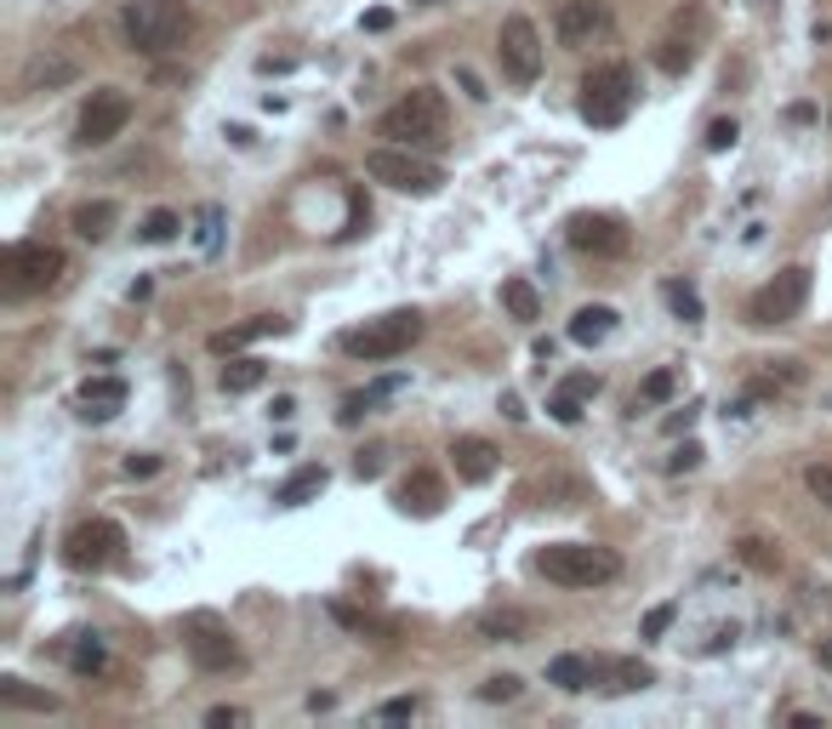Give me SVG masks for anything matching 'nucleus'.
<instances>
[{
    "mask_svg": "<svg viewBox=\"0 0 832 729\" xmlns=\"http://www.w3.org/2000/svg\"><path fill=\"white\" fill-rule=\"evenodd\" d=\"M451 461H456V479L462 485H485L496 474V445L462 434V439H451Z\"/></svg>",
    "mask_w": 832,
    "mask_h": 729,
    "instance_id": "a211bd4d",
    "label": "nucleus"
},
{
    "mask_svg": "<svg viewBox=\"0 0 832 729\" xmlns=\"http://www.w3.org/2000/svg\"><path fill=\"white\" fill-rule=\"evenodd\" d=\"M695 411H702V405H684L679 416H668V434H684V427L695 422Z\"/></svg>",
    "mask_w": 832,
    "mask_h": 729,
    "instance_id": "603ef678",
    "label": "nucleus"
},
{
    "mask_svg": "<svg viewBox=\"0 0 832 729\" xmlns=\"http://www.w3.org/2000/svg\"><path fill=\"white\" fill-rule=\"evenodd\" d=\"M537 570L559 587H605L622 576V558L611 547H593V542H548L537 553Z\"/></svg>",
    "mask_w": 832,
    "mask_h": 729,
    "instance_id": "f03ea898",
    "label": "nucleus"
},
{
    "mask_svg": "<svg viewBox=\"0 0 832 729\" xmlns=\"http://www.w3.org/2000/svg\"><path fill=\"white\" fill-rule=\"evenodd\" d=\"M354 474H359V479H377V474H382V450H359V456H354Z\"/></svg>",
    "mask_w": 832,
    "mask_h": 729,
    "instance_id": "49530a36",
    "label": "nucleus"
},
{
    "mask_svg": "<svg viewBox=\"0 0 832 729\" xmlns=\"http://www.w3.org/2000/svg\"><path fill=\"white\" fill-rule=\"evenodd\" d=\"M291 319L280 314H257V319H240V325H228V330H212V353H235V348H251L262 337H285Z\"/></svg>",
    "mask_w": 832,
    "mask_h": 729,
    "instance_id": "f3484780",
    "label": "nucleus"
},
{
    "mask_svg": "<svg viewBox=\"0 0 832 729\" xmlns=\"http://www.w3.org/2000/svg\"><path fill=\"white\" fill-rule=\"evenodd\" d=\"M605 673L616 678V689H650V684H656V673L645 667V661H634V655H622V661H605Z\"/></svg>",
    "mask_w": 832,
    "mask_h": 729,
    "instance_id": "c85d7f7f",
    "label": "nucleus"
},
{
    "mask_svg": "<svg viewBox=\"0 0 832 729\" xmlns=\"http://www.w3.org/2000/svg\"><path fill=\"white\" fill-rule=\"evenodd\" d=\"M0 707H23V712H57L63 701L52 689H29L23 678H0Z\"/></svg>",
    "mask_w": 832,
    "mask_h": 729,
    "instance_id": "5701e85b",
    "label": "nucleus"
},
{
    "mask_svg": "<svg viewBox=\"0 0 832 729\" xmlns=\"http://www.w3.org/2000/svg\"><path fill=\"white\" fill-rule=\"evenodd\" d=\"M661 296H668V308H673L684 325H695V319L707 314V308H702V296H695V285H684V280H668V285H661Z\"/></svg>",
    "mask_w": 832,
    "mask_h": 729,
    "instance_id": "cd10ccee",
    "label": "nucleus"
},
{
    "mask_svg": "<svg viewBox=\"0 0 832 729\" xmlns=\"http://www.w3.org/2000/svg\"><path fill=\"white\" fill-rule=\"evenodd\" d=\"M656 63H661V69H668V75H684V69H690V63H695V52H690L684 41H661V52H656Z\"/></svg>",
    "mask_w": 832,
    "mask_h": 729,
    "instance_id": "473e14b6",
    "label": "nucleus"
},
{
    "mask_svg": "<svg viewBox=\"0 0 832 729\" xmlns=\"http://www.w3.org/2000/svg\"><path fill=\"white\" fill-rule=\"evenodd\" d=\"M115 217H120V206L115 200H86V206H75V235L80 240H109V228H115Z\"/></svg>",
    "mask_w": 832,
    "mask_h": 729,
    "instance_id": "4be33fe9",
    "label": "nucleus"
},
{
    "mask_svg": "<svg viewBox=\"0 0 832 729\" xmlns=\"http://www.w3.org/2000/svg\"><path fill=\"white\" fill-rule=\"evenodd\" d=\"M503 308L530 325V319H542V296H537V285H530V280H508L503 285Z\"/></svg>",
    "mask_w": 832,
    "mask_h": 729,
    "instance_id": "393cba45",
    "label": "nucleus"
},
{
    "mask_svg": "<svg viewBox=\"0 0 832 729\" xmlns=\"http://www.w3.org/2000/svg\"><path fill=\"white\" fill-rule=\"evenodd\" d=\"M496 57H503L508 80H519V86H530V80L542 75V35H537V23H530L525 12L503 18V35H496Z\"/></svg>",
    "mask_w": 832,
    "mask_h": 729,
    "instance_id": "f8f14e48",
    "label": "nucleus"
},
{
    "mask_svg": "<svg viewBox=\"0 0 832 729\" xmlns=\"http://www.w3.org/2000/svg\"><path fill=\"white\" fill-rule=\"evenodd\" d=\"M673 616H679V605H656V610L645 616V627H639V633H645V639H661V633L673 627Z\"/></svg>",
    "mask_w": 832,
    "mask_h": 729,
    "instance_id": "a19ab883",
    "label": "nucleus"
},
{
    "mask_svg": "<svg viewBox=\"0 0 832 729\" xmlns=\"http://www.w3.org/2000/svg\"><path fill=\"white\" fill-rule=\"evenodd\" d=\"M422 7H440V0H422Z\"/></svg>",
    "mask_w": 832,
    "mask_h": 729,
    "instance_id": "6e6d98bb",
    "label": "nucleus"
},
{
    "mask_svg": "<svg viewBox=\"0 0 832 729\" xmlns=\"http://www.w3.org/2000/svg\"><path fill=\"white\" fill-rule=\"evenodd\" d=\"M120 547H126V530L115 519H86L63 536V565L69 570H104L120 558Z\"/></svg>",
    "mask_w": 832,
    "mask_h": 729,
    "instance_id": "1a4fd4ad",
    "label": "nucleus"
},
{
    "mask_svg": "<svg viewBox=\"0 0 832 729\" xmlns=\"http://www.w3.org/2000/svg\"><path fill=\"white\" fill-rule=\"evenodd\" d=\"M126 120H131V97H126L120 86H97V91L86 97V109H80L75 143H80V149H104V143H115L120 131H126Z\"/></svg>",
    "mask_w": 832,
    "mask_h": 729,
    "instance_id": "9b49d317",
    "label": "nucleus"
},
{
    "mask_svg": "<svg viewBox=\"0 0 832 729\" xmlns=\"http://www.w3.org/2000/svg\"><path fill=\"white\" fill-rule=\"evenodd\" d=\"M611 330H616V308H611V303H587V308L571 314V342H582V348L605 342Z\"/></svg>",
    "mask_w": 832,
    "mask_h": 729,
    "instance_id": "aec40b11",
    "label": "nucleus"
},
{
    "mask_svg": "<svg viewBox=\"0 0 832 729\" xmlns=\"http://www.w3.org/2000/svg\"><path fill=\"white\" fill-rule=\"evenodd\" d=\"M634 69L627 63H598L582 75V120L587 126H622L634 109Z\"/></svg>",
    "mask_w": 832,
    "mask_h": 729,
    "instance_id": "39448f33",
    "label": "nucleus"
},
{
    "mask_svg": "<svg viewBox=\"0 0 832 729\" xmlns=\"http://www.w3.org/2000/svg\"><path fill=\"white\" fill-rule=\"evenodd\" d=\"M564 393H576V400H593V393H598V377H593V371H571V377H564Z\"/></svg>",
    "mask_w": 832,
    "mask_h": 729,
    "instance_id": "a18cd8bd",
    "label": "nucleus"
},
{
    "mask_svg": "<svg viewBox=\"0 0 832 729\" xmlns=\"http://www.w3.org/2000/svg\"><path fill=\"white\" fill-rule=\"evenodd\" d=\"M120 29H126V46L131 52L165 57V52H177L188 41L194 12H188V0H126Z\"/></svg>",
    "mask_w": 832,
    "mask_h": 729,
    "instance_id": "f257e3e1",
    "label": "nucleus"
},
{
    "mask_svg": "<svg viewBox=\"0 0 832 729\" xmlns=\"http://www.w3.org/2000/svg\"><path fill=\"white\" fill-rule=\"evenodd\" d=\"M177 228H183V217L160 206V211L143 217V240H149V246H165V240H177Z\"/></svg>",
    "mask_w": 832,
    "mask_h": 729,
    "instance_id": "2f4dec72",
    "label": "nucleus"
},
{
    "mask_svg": "<svg viewBox=\"0 0 832 729\" xmlns=\"http://www.w3.org/2000/svg\"><path fill=\"white\" fill-rule=\"evenodd\" d=\"M804 485L821 496V502L832 508V468H821V461H815V468H804Z\"/></svg>",
    "mask_w": 832,
    "mask_h": 729,
    "instance_id": "c03bdc74",
    "label": "nucleus"
},
{
    "mask_svg": "<svg viewBox=\"0 0 832 729\" xmlns=\"http://www.w3.org/2000/svg\"><path fill=\"white\" fill-rule=\"evenodd\" d=\"M183 644H188V661L199 673H228V667H240V644H235V633L217 621V616H188L183 621Z\"/></svg>",
    "mask_w": 832,
    "mask_h": 729,
    "instance_id": "9d476101",
    "label": "nucleus"
},
{
    "mask_svg": "<svg viewBox=\"0 0 832 729\" xmlns=\"http://www.w3.org/2000/svg\"><path fill=\"white\" fill-rule=\"evenodd\" d=\"M456 86H462V91H468V97H474V104H485V97H490V91H485V80H479L474 69H456Z\"/></svg>",
    "mask_w": 832,
    "mask_h": 729,
    "instance_id": "de8ad7c7",
    "label": "nucleus"
},
{
    "mask_svg": "<svg viewBox=\"0 0 832 729\" xmlns=\"http://www.w3.org/2000/svg\"><path fill=\"white\" fill-rule=\"evenodd\" d=\"M365 222H371V206H365V194H359V188H348V228H343L337 240H359V235H365Z\"/></svg>",
    "mask_w": 832,
    "mask_h": 729,
    "instance_id": "72a5a7b5",
    "label": "nucleus"
},
{
    "mask_svg": "<svg viewBox=\"0 0 832 729\" xmlns=\"http://www.w3.org/2000/svg\"><path fill=\"white\" fill-rule=\"evenodd\" d=\"M598 29H605V7H598V0H564L559 18H553L559 46H587Z\"/></svg>",
    "mask_w": 832,
    "mask_h": 729,
    "instance_id": "dca6fc26",
    "label": "nucleus"
},
{
    "mask_svg": "<svg viewBox=\"0 0 832 729\" xmlns=\"http://www.w3.org/2000/svg\"><path fill=\"white\" fill-rule=\"evenodd\" d=\"M503 416H508V422H525V416H530V411L519 405V393H503Z\"/></svg>",
    "mask_w": 832,
    "mask_h": 729,
    "instance_id": "864d4df0",
    "label": "nucleus"
},
{
    "mask_svg": "<svg viewBox=\"0 0 832 729\" xmlns=\"http://www.w3.org/2000/svg\"><path fill=\"white\" fill-rule=\"evenodd\" d=\"M371 405H377V393H371V388H365V393H348V400H343V411H337V422H343V427H359Z\"/></svg>",
    "mask_w": 832,
    "mask_h": 729,
    "instance_id": "c9c22d12",
    "label": "nucleus"
},
{
    "mask_svg": "<svg viewBox=\"0 0 832 729\" xmlns=\"http://www.w3.org/2000/svg\"><path fill=\"white\" fill-rule=\"evenodd\" d=\"M673 393H679V371H650V377L639 382V400H645V405H668Z\"/></svg>",
    "mask_w": 832,
    "mask_h": 729,
    "instance_id": "7c9ffc66",
    "label": "nucleus"
},
{
    "mask_svg": "<svg viewBox=\"0 0 832 729\" xmlns=\"http://www.w3.org/2000/svg\"><path fill=\"white\" fill-rule=\"evenodd\" d=\"M69 673H80V678L104 673V639H97V633H75V644H69Z\"/></svg>",
    "mask_w": 832,
    "mask_h": 729,
    "instance_id": "bb28decb",
    "label": "nucleus"
},
{
    "mask_svg": "<svg viewBox=\"0 0 832 729\" xmlns=\"http://www.w3.org/2000/svg\"><path fill=\"white\" fill-rule=\"evenodd\" d=\"M377 718H388V723L417 718V695H393V701H382V707H377Z\"/></svg>",
    "mask_w": 832,
    "mask_h": 729,
    "instance_id": "79ce46f5",
    "label": "nucleus"
},
{
    "mask_svg": "<svg viewBox=\"0 0 832 729\" xmlns=\"http://www.w3.org/2000/svg\"><path fill=\"white\" fill-rule=\"evenodd\" d=\"M564 240H571L582 257H627V246H634L627 222L611 217V211H576L564 222Z\"/></svg>",
    "mask_w": 832,
    "mask_h": 729,
    "instance_id": "ddd939ff",
    "label": "nucleus"
},
{
    "mask_svg": "<svg viewBox=\"0 0 832 729\" xmlns=\"http://www.w3.org/2000/svg\"><path fill=\"white\" fill-rule=\"evenodd\" d=\"M702 456H707L702 445H695V439H684V445L668 456V474H690V468H702Z\"/></svg>",
    "mask_w": 832,
    "mask_h": 729,
    "instance_id": "ea45409f",
    "label": "nucleus"
},
{
    "mask_svg": "<svg viewBox=\"0 0 832 729\" xmlns=\"http://www.w3.org/2000/svg\"><path fill=\"white\" fill-rule=\"evenodd\" d=\"M810 303V269L804 262H792V269H781L764 291H753V303H747V319L753 325H787L798 319V308Z\"/></svg>",
    "mask_w": 832,
    "mask_h": 729,
    "instance_id": "6e6552de",
    "label": "nucleus"
},
{
    "mask_svg": "<svg viewBox=\"0 0 832 729\" xmlns=\"http://www.w3.org/2000/svg\"><path fill=\"white\" fill-rule=\"evenodd\" d=\"M393 502H399V513H417V519H434V513L445 508V479H440L434 468H411L406 479H399V490H393Z\"/></svg>",
    "mask_w": 832,
    "mask_h": 729,
    "instance_id": "4468645a",
    "label": "nucleus"
},
{
    "mask_svg": "<svg viewBox=\"0 0 832 729\" xmlns=\"http://www.w3.org/2000/svg\"><path fill=\"white\" fill-rule=\"evenodd\" d=\"M422 337V314L417 308H393L371 325H359V330H343L337 348L348 359H365V364H382V359H399V353H411V342Z\"/></svg>",
    "mask_w": 832,
    "mask_h": 729,
    "instance_id": "20e7f679",
    "label": "nucleus"
},
{
    "mask_svg": "<svg viewBox=\"0 0 832 729\" xmlns=\"http://www.w3.org/2000/svg\"><path fill=\"white\" fill-rule=\"evenodd\" d=\"M206 723H212V729H228V723H246V712H240V707H212Z\"/></svg>",
    "mask_w": 832,
    "mask_h": 729,
    "instance_id": "09e8293b",
    "label": "nucleus"
},
{
    "mask_svg": "<svg viewBox=\"0 0 832 729\" xmlns=\"http://www.w3.org/2000/svg\"><path fill=\"white\" fill-rule=\"evenodd\" d=\"M736 138H742V126H736V120H713L702 143H707V154H724V149H736Z\"/></svg>",
    "mask_w": 832,
    "mask_h": 729,
    "instance_id": "f704fd0d",
    "label": "nucleus"
},
{
    "mask_svg": "<svg viewBox=\"0 0 832 729\" xmlns=\"http://www.w3.org/2000/svg\"><path fill=\"white\" fill-rule=\"evenodd\" d=\"M0 274H7V296H35V291L57 285V274H63V251L46 246V240H18V246H7V262H0Z\"/></svg>",
    "mask_w": 832,
    "mask_h": 729,
    "instance_id": "0eeeda50",
    "label": "nucleus"
},
{
    "mask_svg": "<svg viewBox=\"0 0 832 729\" xmlns=\"http://www.w3.org/2000/svg\"><path fill=\"white\" fill-rule=\"evenodd\" d=\"M815 655H821V667H826V673H832V644H821V650H815Z\"/></svg>",
    "mask_w": 832,
    "mask_h": 729,
    "instance_id": "5fc2aeb1",
    "label": "nucleus"
},
{
    "mask_svg": "<svg viewBox=\"0 0 832 729\" xmlns=\"http://www.w3.org/2000/svg\"><path fill=\"white\" fill-rule=\"evenodd\" d=\"M548 411H553V422H564V427H576L582 422V400H576V393H553V400H548Z\"/></svg>",
    "mask_w": 832,
    "mask_h": 729,
    "instance_id": "4c0bfd02",
    "label": "nucleus"
},
{
    "mask_svg": "<svg viewBox=\"0 0 832 729\" xmlns=\"http://www.w3.org/2000/svg\"><path fill=\"white\" fill-rule=\"evenodd\" d=\"M365 29H371V35H382V29H393V12H388V7H377V12H365Z\"/></svg>",
    "mask_w": 832,
    "mask_h": 729,
    "instance_id": "3c124183",
    "label": "nucleus"
},
{
    "mask_svg": "<svg viewBox=\"0 0 832 729\" xmlns=\"http://www.w3.org/2000/svg\"><path fill=\"white\" fill-rule=\"evenodd\" d=\"M377 131L393 143H406V149H440L445 143V97L434 86H417L411 97H399L377 120Z\"/></svg>",
    "mask_w": 832,
    "mask_h": 729,
    "instance_id": "7ed1b4c3",
    "label": "nucleus"
},
{
    "mask_svg": "<svg viewBox=\"0 0 832 729\" xmlns=\"http://www.w3.org/2000/svg\"><path fill=\"white\" fill-rule=\"evenodd\" d=\"M519 689H525V684H519L514 673H503V678H485V684H479V701H514Z\"/></svg>",
    "mask_w": 832,
    "mask_h": 729,
    "instance_id": "58836bf2",
    "label": "nucleus"
},
{
    "mask_svg": "<svg viewBox=\"0 0 832 729\" xmlns=\"http://www.w3.org/2000/svg\"><path fill=\"white\" fill-rule=\"evenodd\" d=\"M160 474V456L138 450V456H126V479H154Z\"/></svg>",
    "mask_w": 832,
    "mask_h": 729,
    "instance_id": "37998d69",
    "label": "nucleus"
},
{
    "mask_svg": "<svg viewBox=\"0 0 832 729\" xmlns=\"http://www.w3.org/2000/svg\"><path fill=\"white\" fill-rule=\"evenodd\" d=\"M365 172H371L377 183H388V188H399V194H440L445 188V172L434 160H422L417 149H371L365 154Z\"/></svg>",
    "mask_w": 832,
    "mask_h": 729,
    "instance_id": "423d86ee",
    "label": "nucleus"
},
{
    "mask_svg": "<svg viewBox=\"0 0 832 729\" xmlns=\"http://www.w3.org/2000/svg\"><path fill=\"white\" fill-rule=\"evenodd\" d=\"M530 633V616L525 610H485L479 616V639H490V644H514V639H525Z\"/></svg>",
    "mask_w": 832,
    "mask_h": 729,
    "instance_id": "b1692460",
    "label": "nucleus"
},
{
    "mask_svg": "<svg viewBox=\"0 0 832 729\" xmlns=\"http://www.w3.org/2000/svg\"><path fill=\"white\" fill-rule=\"evenodd\" d=\"M194 240H199V251H206V257H217V246H223V206H199Z\"/></svg>",
    "mask_w": 832,
    "mask_h": 729,
    "instance_id": "c756f323",
    "label": "nucleus"
},
{
    "mask_svg": "<svg viewBox=\"0 0 832 729\" xmlns=\"http://www.w3.org/2000/svg\"><path fill=\"white\" fill-rule=\"evenodd\" d=\"M126 393H131L126 377H86L80 393H75V411H80L86 422H109V416H120Z\"/></svg>",
    "mask_w": 832,
    "mask_h": 729,
    "instance_id": "2eb2a0df",
    "label": "nucleus"
},
{
    "mask_svg": "<svg viewBox=\"0 0 832 729\" xmlns=\"http://www.w3.org/2000/svg\"><path fill=\"white\" fill-rule=\"evenodd\" d=\"M598 678H605V661H598V655H553V661H548V684L571 689V695L593 689Z\"/></svg>",
    "mask_w": 832,
    "mask_h": 729,
    "instance_id": "6ab92c4d",
    "label": "nucleus"
},
{
    "mask_svg": "<svg viewBox=\"0 0 832 729\" xmlns=\"http://www.w3.org/2000/svg\"><path fill=\"white\" fill-rule=\"evenodd\" d=\"M742 558H747L753 570H781V553L770 542H742Z\"/></svg>",
    "mask_w": 832,
    "mask_h": 729,
    "instance_id": "e433bc0d",
    "label": "nucleus"
},
{
    "mask_svg": "<svg viewBox=\"0 0 832 729\" xmlns=\"http://www.w3.org/2000/svg\"><path fill=\"white\" fill-rule=\"evenodd\" d=\"M269 382V364L262 359H235V364H223V393H251Z\"/></svg>",
    "mask_w": 832,
    "mask_h": 729,
    "instance_id": "a878e982",
    "label": "nucleus"
},
{
    "mask_svg": "<svg viewBox=\"0 0 832 729\" xmlns=\"http://www.w3.org/2000/svg\"><path fill=\"white\" fill-rule=\"evenodd\" d=\"M269 416H274V422H291V416H296V400H291V393H274V405H269Z\"/></svg>",
    "mask_w": 832,
    "mask_h": 729,
    "instance_id": "8fccbe9b",
    "label": "nucleus"
},
{
    "mask_svg": "<svg viewBox=\"0 0 832 729\" xmlns=\"http://www.w3.org/2000/svg\"><path fill=\"white\" fill-rule=\"evenodd\" d=\"M325 479H331V474L320 468V461H309V468H296V474L274 490V502H280V508H303V502H314V496L325 490Z\"/></svg>",
    "mask_w": 832,
    "mask_h": 729,
    "instance_id": "412c9836",
    "label": "nucleus"
}]
</instances>
